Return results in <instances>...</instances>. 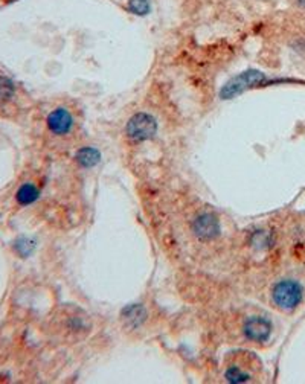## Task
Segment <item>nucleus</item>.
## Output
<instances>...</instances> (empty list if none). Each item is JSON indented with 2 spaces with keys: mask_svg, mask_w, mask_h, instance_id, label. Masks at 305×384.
Wrapping results in <instances>:
<instances>
[{
  "mask_svg": "<svg viewBox=\"0 0 305 384\" xmlns=\"http://www.w3.org/2000/svg\"><path fill=\"white\" fill-rule=\"evenodd\" d=\"M273 83H280L275 80H270L267 75L261 71H257V69H248L238 75H235L233 78L223 85V89L220 90V98L222 100H232L237 98L238 95L252 90V89H258V87H264Z\"/></svg>",
  "mask_w": 305,
  "mask_h": 384,
  "instance_id": "nucleus-1",
  "label": "nucleus"
},
{
  "mask_svg": "<svg viewBox=\"0 0 305 384\" xmlns=\"http://www.w3.org/2000/svg\"><path fill=\"white\" fill-rule=\"evenodd\" d=\"M302 298V287L293 279H283V281L275 284L272 290V301L283 311H293L294 308H298Z\"/></svg>",
  "mask_w": 305,
  "mask_h": 384,
  "instance_id": "nucleus-2",
  "label": "nucleus"
},
{
  "mask_svg": "<svg viewBox=\"0 0 305 384\" xmlns=\"http://www.w3.org/2000/svg\"><path fill=\"white\" fill-rule=\"evenodd\" d=\"M126 133L130 141L133 142L150 141L158 133V121L150 113L139 111L128 119Z\"/></svg>",
  "mask_w": 305,
  "mask_h": 384,
  "instance_id": "nucleus-3",
  "label": "nucleus"
},
{
  "mask_svg": "<svg viewBox=\"0 0 305 384\" xmlns=\"http://www.w3.org/2000/svg\"><path fill=\"white\" fill-rule=\"evenodd\" d=\"M273 325L267 317L263 316H252L246 320V324L243 327L244 337L254 343H263L267 342L272 336Z\"/></svg>",
  "mask_w": 305,
  "mask_h": 384,
  "instance_id": "nucleus-4",
  "label": "nucleus"
},
{
  "mask_svg": "<svg viewBox=\"0 0 305 384\" xmlns=\"http://www.w3.org/2000/svg\"><path fill=\"white\" fill-rule=\"evenodd\" d=\"M193 232L198 240L212 241L220 235V221L212 214H200L193 223Z\"/></svg>",
  "mask_w": 305,
  "mask_h": 384,
  "instance_id": "nucleus-5",
  "label": "nucleus"
},
{
  "mask_svg": "<svg viewBox=\"0 0 305 384\" xmlns=\"http://www.w3.org/2000/svg\"><path fill=\"white\" fill-rule=\"evenodd\" d=\"M46 124H48V128L52 135L66 136L71 133L74 128V116L71 115V111H69L67 109L58 107L49 113Z\"/></svg>",
  "mask_w": 305,
  "mask_h": 384,
  "instance_id": "nucleus-6",
  "label": "nucleus"
},
{
  "mask_svg": "<svg viewBox=\"0 0 305 384\" xmlns=\"http://www.w3.org/2000/svg\"><path fill=\"white\" fill-rule=\"evenodd\" d=\"M75 160L81 168L90 170L101 162V153L95 146H83L75 154Z\"/></svg>",
  "mask_w": 305,
  "mask_h": 384,
  "instance_id": "nucleus-7",
  "label": "nucleus"
},
{
  "mask_svg": "<svg viewBox=\"0 0 305 384\" xmlns=\"http://www.w3.org/2000/svg\"><path fill=\"white\" fill-rule=\"evenodd\" d=\"M145 310L142 305H137V303H133V305H128L127 308L122 310V319L126 320V325L132 327V328H137L141 327L142 322L145 320Z\"/></svg>",
  "mask_w": 305,
  "mask_h": 384,
  "instance_id": "nucleus-8",
  "label": "nucleus"
},
{
  "mask_svg": "<svg viewBox=\"0 0 305 384\" xmlns=\"http://www.w3.org/2000/svg\"><path fill=\"white\" fill-rule=\"evenodd\" d=\"M39 197H40V191L36 185H32V183H25V185H22L15 194L17 203L22 206L32 205L34 202H37Z\"/></svg>",
  "mask_w": 305,
  "mask_h": 384,
  "instance_id": "nucleus-9",
  "label": "nucleus"
},
{
  "mask_svg": "<svg viewBox=\"0 0 305 384\" xmlns=\"http://www.w3.org/2000/svg\"><path fill=\"white\" fill-rule=\"evenodd\" d=\"M127 11L133 15L145 17L151 13L150 0H127Z\"/></svg>",
  "mask_w": 305,
  "mask_h": 384,
  "instance_id": "nucleus-10",
  "label": "nucleus"
},
{
  "mask_svg": "<svg viewBox=\"0 0 305 384\" xmlns=\"http://www.w3.org/2000/svg\"><path fill=\"white\" fill-rule=\"evenodd\" d=\"M224 378L228 380L229 383H246V381H249L252 377H250V373H249V372L240 369L238 366H229V368L226 369Z\"/></svg>",
  "mask_w": 305,
  "mask_h": 384,
  "instance_id": "nucleus-11",
  "label": "nucleus"
},
{
  "mask_svg": "<svg viewBox=\"0 0 305 384\" xmlns=\"http://www.w3.org/2000/svg\"><path fill=\"white\" fill-rule=\"evenodd\" d=\"M15 95V85L14 83L6 76H0V102H6L13 100Z\"/></svg>",
  "mask_w": 305,
  "mask_h": 384,
  "instance_id": "nucleus-12",
  "label": "nucleus"
},
{
  "mask_svg": "<svg viewBox=\"0 0 305 384\" xmlns=\"http://www.w3.org/2000/svg\"><path fill=\"white\" fill-rule=\"evenodd\" d=\"M14 249L22 258H26V256L31 255V253L34 252V249H36V241L31 240V238H25V237L19 238L14 242Z\"/></svg>",
  "mask_w": 305,
  "mask_h": 384,
  "instance_id": "nucleus-13",
  "label": "nucleus"
},
{
  "mask_svg": "<svg viewBox=\"0 0 305 384\" xmlns=\"http://www.w3.org/2000/svg\"><path fill=\"white\" fill-rule=\"evenodd\" d=\"M252 244H254L255 247L258 249H264L267 247L269 244H270V237H269V233L266 232H257L254 237H252Z\"/></svg>",
  "mask_w": 305,
  "mask_h": 384,
  "instance_id": "nucleus-14",
  "label": "nucleus"
},
{
  "mask_svg": "<svg viewBox=\"0 0 305 384\" xmlns=\"http://www.w3.org/2000/svg\"><path fill=\"white\" fill-rule=\"evenodd\" d=\"M14 2H17V0H0V8L10 5V4H14Z\"/></svg>",
  "mask_w": 305,
  "mask_h": 384,
  "instance_id": "nucleus-15",
  "label": "nucleus"
},
{
  "mask_svg": "<svg viewBox=\"0 0 305 384\" xmlns=\"http://www.w3.org/2000/svg\"><path fill=\"white\" fill-rule=\"evenodd\" d=\"M296 2H298V5H299V6L305 8V0H296Z\"/></svg>",
  "mask_w": 305,
  "mask_h": 384,
  "instance_id": "nucleus-16",
  "label": "nucleus"
}]
</instances>
